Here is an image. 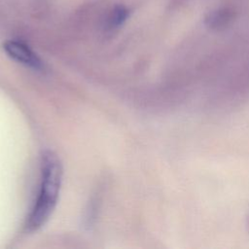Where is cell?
I'll list each match as a JSON object with an SVG mask.
<instances>
[{
  "mask_svg": "<svg viewBox=\"0 0 249 249\" xmlns=\"http://www.w3.org/2000/svg\"><path fill=\"white\" fill-rule=\"evenodd\" d=\"M228 20H230V16L226 12H218L210 17L208 19L209 25L212 27H218L224 25Z\"/></svg>",
  "mask_w": 249,
  "mask_h": 249,
  "instance_id": "cell-4",
  "label": "cell"
},
{
  "mask_svg": "<svg viewBox=\"0 0 249 249\" xmlns=\"http://www.w3.org/2000/svg\"><path fill=\"white\" fill-rule=\"evenodd\" d=\"M62 166L58 157L52 151L42 156V182L35 205L28 216L26 231H34L46 224L52 215L59 195Z\"/></svg>",
  "mask_w": 249,
  "mask_h": 249,
  "instance_id": "cell-1",
  "label": "cell"
},
{
  "mask_svg": "<svg viewBox=\"0 0 249 249\" xmlns=\"http://www.w3.org/2000/svg\"><path fill=\"white\" fill-rule=\"evenodd\" d=\"M4 50L10 57L28 67L42 70L44 65L38 55L25 44L18 41H8L4 45Z\"/></svg>",
  "mask_w": 249,
  "mask_h": 249,
  "instance_id": "cell-2",
  "label": "cell"
},
{
  "mask_svg": "<svg viewBox=\"0 0 249 249\" xmlns=\"http://www.w3.org/2000/svg\"><path fill=\"white\" fill-rule=\"evenodd\" d=\"M126 18V11L123 7H117L110 18L109 24L111 27L119 26Z\"/></svg>",
  "mask_w": 249,
  "mask_h": 249,
  "instance_id": "cell-3",
  "label": "cell"
},
{
  "mask_svg": "<svg viewBox=\"0 0 249 249\" xmlns=\"http://www.w3.org/2000/svg\"><path fill=\"white\" fill-rule=\"evenodd\" d=\"M247 227H248V231H249V216L247 218Z\"/></svg>",
  "mask_w": 249,
  "mask_h": 249,
  "instance_id": "cell-5",
  "label": "cell"
}]
</instances>
